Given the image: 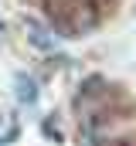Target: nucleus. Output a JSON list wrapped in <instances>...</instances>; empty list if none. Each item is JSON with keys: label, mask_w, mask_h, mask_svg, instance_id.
<instances>
[{"label": "nucleus", "mask_w": 136, "mask_h": 146, "mask_svg": "<svg viewBox=\"0 0 136 146\" xmlns=\"http://www.w3.org/2000/svg\"><path fill=\"white\" fill-rule=\"evenodd\" d=\"M17 99H21L24 106H34V102H37V85H34V78L17 75Z\"/></svg>", "instance_id": "nucleus-1"}, {"label": "nucleus", "mask_w": 136, "mask_h": 146, "mask_svg": "<svg viewBox=\"0 0 136 146\" xmlns=\"http://www.w3.org/2000/svg\"><path fill=\"white\" fill-rule=\"evenodd\" d=\"M41 129H44V136H48V139H55V143L61 139V129L55 126V119H44V122H41Z\"/></svg>", "instance_id": "nucleus-3"}, {"label": "nucleus", "mask_w": 136, "mask_h": 146, "mask_svg": "<svg viewBox=\"0 0 136 146\" xmlns=\"http://www.w3.org/2000/svg\"><path fill=\"white\" fill-rule=\"evenodd\" d=\"M27 37H31V41L37 44V48H51V37L44 34V31H41L37 24H34V21H27Z\"/></svg>", "instance_id": "nucleus-2"}, {"label": "nucleus", "mask_w": 136, "mask_h": 146, "mask_svg": "<svg viewBox=\"0 0 136 146\" xmlns=\"http://www.w3.org/2000/svg\"><path fill=\"white\" fill-rule=\"evenodd\" d=\"M0 126H3V115H0Z\"/></svg>", "instance_id": "nucleus-5"}, {"label": "nucleus", "mask_w": 136, "mask_h": 146, "mask_svg": "<svg viewBox=\"0 0 136 146\" xmlns=\"http://www.w3.org/2000/svg\"><path fill=\"white\" fill-rule=\"evenodd\" d=\"M116 146H129V143H116Z\"/></svg>", "instance_id": "nucleus-4"}]
</instances>
